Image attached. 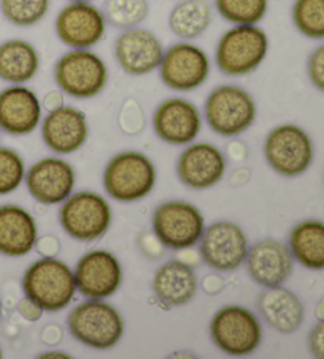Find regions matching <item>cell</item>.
<instances>
[{
  "label": "cell",
  "mask_w": 324,
  "mask_h": 359,
  "mask_svg": "<svg viewBox=\"0 0 324 359\" xmlns=\"http://www.w3.org/2000/svg\"><path fill=\"white\" fill-rule=\"evenodd\" d=\"M22 290L45 312H60L78 293L74 271L55 257H41L29 266L22 277Z\"/></svg>",
  "instance_id": "cell-1"
},
{
  "label": "cell",
  "mask_w": 324,
  "mask_h": 359,
  "mask_svg": "<svg viewBox=\"0 0 324 359\" xmlns=\"http://www.w3.org/2000/svg\"><path fill=\"white\" fill-rule=\"evenodd\" d=\"M73 339L95 350H109L121 342L126 332L122 315L103 299L81 302L67 318Z\"/></svg>",
  "instance_id": "cell-2"
},
{
  "label": "cell",
  "mask_w": 324,
  "mask_h": 359,
  "mask_svg": "<svg viewBox=\"0 0 324 359\" xmlns=\"http://www.w3.org/2000/svg\"><path fill=\"white\" fill-rule=\"evenodd\" d=\"M204 117L212 132L233 138L253 126L257 103L250 92L241 86L222 84L205 98Z\"/></svg>",
  "instance_id": "cell-3"
},
{
  "label": "cell",
  "mask_w": 324,
  "mask_h": 359,
  "mask_svg": "<svg viewBox=\"0 0 324 359\" xmlns=\"http://www.w3.org/2000/svg\"><path fill=\"white\" fill-rule=\"evenodd\" d=\"M269 53L267 34L257 26H234L217 43L215 64L227 76H247L263 64Z\"/></svg>",
  "instance_id": "cell-4"
},
{
  "label": "cell",
  "mask_w": 324,
  "mask_h": 359,
  "mask_svg": "<svg viewBox=\"0 0 324 359\" xmlns=\"http://www.w3.org/2000/svg\"><path fill=\"white\" fill-rule=\"evenodd\" d=\"M157 182V171L152 160L136 151L117 154L106 165L103 187L113 200L135 203L146 198Z\"/></svg>",
  "instance_id": "cell-5"
},
{
  "label": "cell",
  "mask_w": 324,
  "mask_h": 359,
  "mask_svg": "<svg viewBox=\"0 0 324 359\" xmlns=\"http://www.w3.org/2000/svg\"><path fill=\"white\" fill-rule=\"evenodd\" d=\"M109 79L104 60L90 49H72L55 62L54 81L64 94L87 100L102 94Z\"/></svg>",
  "instance_id": "cell-6"
},
{
  "label": "cell",
  "mask_w": 324,
  "mask_h": 359,
  "mask_svg": "<svg viewBox=\"0 0 324 359\" xmlns=\"http://www.w3.org/2000/svg\"><path fill=\"white\" fill-rule=\"evenodd\" d=\"M210 339L229 356H248L258 350L263 327L257 315L242 306H225L210 320Z\"/></svg>",
  "instance_id": "cell-7"
},
{
  "label": "cell",
  "mask_w": 324,
  "mask_h": 359,
  "mask_svg": "<svg viewBox=\"0 0 324 359\" xmlns=\"http://www.w3.org/2000/svg\"><path fill=\"white\" fill-rule=\"evenodd\" d=\"M59 222L70 238L92 243L109 230L113 210L102 195L84 190L67 198L59 210Z\"/></svg>",
  "instance_id": "cell-8"
},
{
  "label": "cell",
  "mask_w": 324,
  "mask_h": 359,
  "mask_svg": "<svg viewBox=\"0 0 324 359\" xmlns=\"http://www.w3.org/2000/svg\"><path fill=\"white\" fill-rule=\"evenodd\" d=\"M264 157L277 175L297 177L313 163V142L304 128L295 123H283L266 136Z\"/></svg>",
  "instance_id": "cell-9"
},
{
  "label": "cell",
  "mask_w": 324,
  "mask_h": 359,
  "mask_svg": "<svg viewBox=\"0 0 324 359\" xmlns=\"http://www.w3.org/2000/svg\"><path fill=\"white\" fill-rule=\"evenodd\" d=\"M204 228L201 210L187 201H165L154 210V234L161 245L171 250H187L198 244Z\"/></svg>",
  "instance_id": "cell-10"
},
{
  "label": "cell",
  "mask_w": 324,
  "mask_h": 359,
  "mask_svg": "<svg viewBox=\"0 0 324 359\" xmlns=\"http://www.w3.org/2000/svg\"><path fill=\"white\" fill-rule=\"evenodd\" d=\"M160 79L168 89L191 92L208 81L210 60L204 49L180 41L166 49L160 62Z\"/></svg>",
  "instance_id": "cell-11"
},
{
  "label": "cell",
  "mask_w": 324,
  "mask_h": 359,
  "mask_svg": "<svg viewBox=\"0 0 324 359\" xmlns=\"http://www.w3.org/2000/svg\"><path fill=\"white\" fill-rule=\"evenodd\" d=\"M245 231L233 222L220 220L204 228L199 239V255L203 262L219 272H233L245 263L248 253Z\"/></svg>",
  "instance_id": "cell-12"
},
{
  "label": "cell",
  "mask_w": 324,
  "mask_h": 359,
  "mask_svg": "<svg viewBox=\"0 0 324 359\" xmlns=\"http://www.w3.org/2000/svg\"><path fill=\"white\" fill-rule=\"evenodd\" d=\"M103 11L92 2H70L55 18V34L72 49H90L104 39Z\"/></svg>",
  "instance_id": "cell-13"
},
{
  "label": "cell",
  "mask_w": 324,
  "mask_h": 359,
  "mask_svg": "<svg viewBox=\"0 0 324 359\" xmlns=\"http://www.w3.org/2000/svg\"><path fill=\"white\" fill-rule=\"evenodd\" d=\"M122 266L108 250H90L74 268L78 292L87 299L111 298L122 285Z\"/></svg>",
  "instance_id": "cell-14"
},
{
  "label": "cell",
  "mask_w": 324,
  "mask_h": 359,
  "mask_svg": "<svg viewBox=\"0 0 324 359\" xmlns=\"http://www.w3.org/2000/svg\"><path fill=\"white\" fill-rule=\"evenodd\" d=\"M163 53V43L158 36L141 27L123 30L114 43L117 64L130 76H144L157 70Z\"/></svg>",
  "instance_id": "cell-15"
},
{
  "label": "cell",
  "mask_w": 324,
  "mask_h": 359,
  "mask_svg": "<svg viewBox=\"0 0 324 359\" xmlns=\"http://www.w3.org/2000/svg\"><path fill=\"white\" fill-rule=\"evenodd\" d=\"M152 126L161 141L173 146H185L195 141L201 132L203 117L190 100L174 97L161 102L154 111Z\"/></svg>",
  "instance_id": "cell-16"
},
{
  "label": "cell",
  "mask_w": 324,
  "mask_h": 359,
  "mask_svg": "<svg viewBox=\"0 0 324 359\" xmlns=\"http://www.w3.org/2000/svg\"><path fill=\"white\" fill-rule=\"evenodd\" d=\"M24 181L34 200L48 206L64 203L73 194L76 175L67 160L46 157L30 166Z\"/></svg>",
  "instance_id": "cell-17"
},
{
  "label": "cell",
  "mask_w": 324,
  "mask_h": 359,
  "mask_svg": "<svg viewBox=\"0 0 324 359\" xmlns=\"http://www.w3.org/2000/svg\"><path fill=\"white\" fill-rule=\"evenodd\" d=\"M247 272L255 283L263 288L283 285L295 269V258L291 255L288 245L282 241L267 238L258 241L248 249Z\"/></svg>",
  "instance_id": "cell-18"
},
{
  "label": "cell",
  "mask_w": 324,
  "mask_h": 359,
  "mask_svg": "<svg viewBox=\"0 0 324 359\" xmlns=\"http://www.w3.org/2000/svg\"><path fill=\"white\" fill-rule=\"evenodd\" d=\"M180 182L193 190H208L219 184L227 172V160L219 147L196 142L187 147L177 160Z\"/></svg>",
  "instance_id": "cell-19"
},
{
  "label": "cell",
  "mask_w": 324,
  "mask_h": 359,
  "mask_svg": "<svg viewBox=\"0 0 324 359\" xmlns=\"http://www.w3.org/2000/svg\"><path fill=\"white\" fill-rule=\"evenodd\" d=\"M41 138L55 154H73L89 138V123L83 111L74 107H60L49 111L41 123Z\"/></svg>",
  "instance_id": "cell-20"
},
{
  "label": "cell",
  "mask_w": 324,
  "mask_h": 359,
  "mask_svg": "<svg viewBox=\"0 0 324 359\" xmlns=\"http://www.w3.org/2000/svg\"><path fill=\"white\" fill-rule=\"evenodd\" d=\"M41 113L39 95L24 84H13L0 92V130L8 135L26 136L35 132Z\"/></svg>",
  "instance_id": "cell-21"
},
{
  "label": "cell",
  "mask_w": 324,
  "mask_h": 359,
  "mask_svg": "<svg viewBox=\"0 0 324 359\" xmlns=\"http://www.w3.org/2000/svg\"><path fill=\"white\" fill-rule=\"evenodd\" d=\"M152 290L165 307H180L189 304L195 298L198 277L190 264L180 259H170L155 271Z\"/></svg>",
  "instance_id": "cell-22"
},
{
  "label": "cell",
  "mask_w": 324,
  "mask_h": 359,
  "mask_svg": "<svg viewBox=\"0 0 324 359\" xmlns=\"http://www.w3.org/2000/svg\"><path fill=\"white\" fill-rule=\"evenodd\" d=\"M39 228L34 215L16 204L0 206V253L20 258L35 249Z\"/></svg>",
  "instance_id": "cell-23"
},
{
  "label": "cell",
  "mask_w": 324,
  "mask_h": 359,
  "mask_svg": "<svg viewBox=\"0 0 324 359\" xmlns=\"http://www.w3.org/2000/svg\"><path fill=\"white\" fill-rule=\"evenodd\" d=\"M258 311L266 325L280 334L296 332L304 323V306L288 288L278 287L266 288L259 294Z\"/></svg>",
  "instance_id": "cell-24"
},
{
  "label": "cell",
  "mask_w": 324,
  "mask_h": 359,
  "mask_svg": "<svg viewBox=\"0 0 324 359\" xmlns=\"http://www.w3.org/2000/svg\"><path fill=\"white\" fill-rule=\"evenodd\" d=\"M40 70V54L26 40L13 39L0 45V79L10 84H26Z\"/></svg>",
  "instance_id": "cell-25"
},
{
  "label": "cell",
  "mask_w": 324,
  "mask_h": 359,
  "mask_svg": "<svg viewBox=\"0 0 324 359\" xmlns=\"http://www.w3.org/2000/svg\"><path fill=\"white\" fill-rule=\"evenodd\" d=\"M290 250L292 258L311 271L324 269V224L305 220L290 233Z\"/></svg>",
  "instance_id": "cell-26"
},
{
  "label": "cell",
  "mask_w": 324,
  "mask_h": 359,
  "mask_svg": "<svg viewBox=\"0 0 324 359\" xmlns=\"http://www.w3.org/2000/svg\"><path fill=\"white\" fill-rule=\"evenodd\" d=\"M212 20L214 16L208 0H180L171 10L168 26L177 39L191 41L204 35Z\"/></svg>",
  "instance_id": "cell-27"
},
{
  "label": "cell",
  "mask_w": 324,
  "mask_h": 359,
  "mask_svg": "<svg viewBox=\"0 0 324 359\" xmlns=\"http://www.w3.org/2000/svg\"><path fill=\"white\" fill-rule=\"evenodd\" d=\"M147 0H104L103 16L109 26L116 29H133L146 21L149 16Z\"/></svg>",
  "instance_id": "cell-28"
},
{
  "label": "cell",
  "mask_w": 324,
  "mask_h": 359,
  "mask_svg": "<svg viewBox=\"0 0 324 359\" xmlns=\"http://www.w3.org/2000/svg\"><path fill=\"white\" fill-rule=\"evenodd\" d=\"M269 0H215V10L234 26H257L264 20Z\"/></svg>",
  "instance_id": "cell-29"
},
{
  "label": "cell",
  "mask_w": 324,
  "mask_h": 359,
  "mask_svg": "<svg viewBox=\"0 0 324 359\" xmlns=\"http://www.w3.org/2000/svg\"><path fill=\"white\" fill-rule=\"evenodd\" d=\"M51 8V0H0L5 20L16 27H32L41 22Z\"/></svg>",
  "instance_id": "cell-30"
},
{
  "label": "cell",
  "mask_w": 324,
  "mask_h": 359,
  "mask_svg": "<svg viewBox=\"0 0 324 359\" xmlns=\"http://www.w3.org/2000/svg\"><path fill=\"white\" fill-rule=\"evenodd\" d=\"M291 18L304 36L324 40V0H295Z\"/></svg>",
  "instance_id": "cell-31"
},
{
  "label": "cell",
  "mask_w": 324,
  "mask_h": 359,
  "mask_svg": "<svg viewBox=\"0 0 324 359\" xmlns=\"http://www.w3.org/2000/svg\"><path fill=\"white\" fill-rule=\"evenodd\" d=\"M26 179L22 157L10 147H0V195L15 191Z\"/></svg>",
  "instance_id": "cell-32"
},
{
  "label": "cell",
  "mask_w": 324,
  "mask_h": 359,
  "mask_svg": "<svg viewBox=\"0 0 324 359\" xmlns=\"http://www.w3.org/2000/svg\"><path fill=\"white\" fill-rule=\"evenodd\" d=\"M307 75L313 88L324 92V45L315 48L309 55Z\"/></svg>",
  "instance_id": "cell-33"
},
{
  "label": "cell",
  "mask_w": 324,
  "mask_h": 359,
  "mask_svg": "<svg viewBox=\"0 0 324 359\" xmlns=\"http://www.w3.org/2000/svg\"><path fill=\"white\" fill-rule=\"evenodd\" d=\"M309 350L313 358L324 359V320H318V325L310 331Z\"/></svg>",
  "instance_id": "cell-34"
},
{
  "label": "cell",
  "mask_w": 324,
  "mask_h": 359,
  "mask_svg": "<svg viewBox=\"0 0 324 359\" xmlns=\"http://www.w3.org/2000/svg\"><path fill=\"white\" fill-rule=\"evenodd\" d=\"M18 311H20L21 317L24 320L30 321V323H34V321H39L43 317V312H45L40 304H36L35 301L29 299L27 296L20 302V306H18Z\"/></svg>",
  "instance_id": "cell-35"
},
{
  "label": "cell",
  "mask_w": 324,
  "mask_h": 359,
  "mask_svg": "<svg viewBox=\"0 0 324 359\" xmlns=\"http://www.w3.org/2000/svg\"><path fill=\"white\" fill-rule=\"evenodd\" d=\"M35 250L41 257H55L60 252V243L54 236H43L36 239Z\"/></svg>",
  "instance_id": "cell-36"
},
{
  "label": "cell",
  "mask_w": 324,
  "mask_h": 359,
  "mask_svg": "<svg viewBox=\"0 0 324 359\" xmlns=\"http://www.w3.org/2000/svg\"><path fill=\"white\" fill-rule=\"evenodd\" d=\"M41 107L46 108L48 111H53V109L64 107V92H62L60 89L49 90L45 95V98H43Z\"/></svg>",
  "instance_id": "cell-37"
},
{
  "label": "cell",
  "mask_w": 324,
  "mask_h": 359,
  "mask_svg": "<svg viewBox=\"0 0 324 359\" xmlns=\"http://www.w3.org/2000/svg\"><path fill=\"white\" fill-rule=\"evenodd\" d=\"M201 285H203V290L208 294H217L222 292L223 287H225V282H223V278L220 276L210 274V276H205L203 278Z\"/></svg>",
  "instance_id": "cell-38"
},
{
  "label": "cell",
  "mask_w": 324,
  "mask_h": 359,
  "mask_svg": "<svg viewBox=\"0 0 324 359\" xmlns=\"http://www.w3.org/2000/svg\"><path fill=\"white\" fill-rule=\"evenodd\" d=\"M315 317L318 320H324V296L320 301H318L316 309H315Z\"/></svg>",
  "instance_id": "cell-39"
},
{
  "label": "cell",
  "mask_w": 324,
  "mask_h": 359,
  "mask_svg": "<svg viewBox=\"0 0 324 359\" xmlns=\"http://www.w3.org/2000/svg\"><path fill=\"white\" fill-rule=\"evenodd\" d=\"M40 358H72L70 355H67V353H60V351H48V353H43Z\"/></svg>",
  "instance_id": "cell-40"
},
{
  "label": "cell",
  "mask_w": 324,
  "mask_h": 359,
  "mask_svg": "<svg viewBox=\"0 0 324 359\" xmlns=\"http://www.w3.org/2000/svg\"><path fill=\"white\" fill-rule=\"evenodd\" d=\"M68 2H92V0H68Z\"/></svg>",
  "instance_id": "cell-41"
},
{
  "label": "cell",
  "mask_w": 324,
  "mask_h": 359,
  "mask_svg": "<svg viewBox=\"0 0 324 359\" xmlns=\"http://www.w3.org/2000/svg\"><path fill=\"white\" fill-rule=\"evenodd\" d=\"M0 318H2V304H0Z\"/></svg>",
  "instance_id": "cell-42"
},
{
  "label": "cell",
  "mask_w": 324,
  "mask_h": 359,
  "mask_svg": "<svg viewBox=\"0 0 324 359\" xmlns=\"http://www.w3.org/2000/svg\"><path fill=\"white\" fill-rule=\"evenodd\" d=\"M0 358H2V348H0Z\"/></svg>",
  "instance_id": "cell-43"
}]
</instances>
